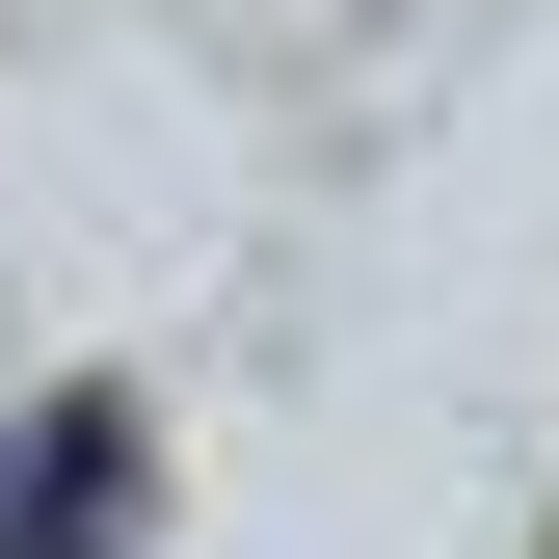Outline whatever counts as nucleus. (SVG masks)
Returning a JSON list of instances; mask_svg holds the SVG:
<instances>
[{
    "instance_id": "obj_1",
    "label": "nucleus",
    "mask_w": 559,
    "mask_h": 559,
    "mask_svg": "<svg viewBox=\"0 0 559 559\" xmlns=\"http://www.w3.org/2000/svg\"><path fill=\"white\" fill-rule=\"evenodd\" d=\"M133 533V453L107 427H27V479H0V559H107Z\"/></svg>"
}]
</instances>
